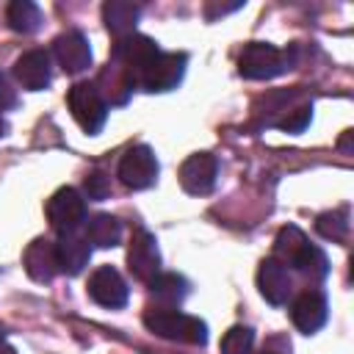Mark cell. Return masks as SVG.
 <instances>
[{
  "mask_svg": "<svg viewBox=\"0 0 354 354\" xmlns=\"http://www.w3.org/2000/svg\"><path fill=\"white\" fill-rule=\"evenodd\" d=\"M6 130H8V127H6V119L0 116V136H6Z\"/></svg>",
  "mask_w": 354,
  "mask_h": 354,
  "instance_id": "cell-28",
  "label": "cell"
},
{
  "mask_svg": "<svg viewBox=\"0 0 354 354\" xmlns=\"http://www.w3.org/2000/svg\"><path fill=\"white\" fill-rule=\"evenodd\" d=\"M254 348V332L249 326H232L221 337V354H252Z\"/></svg>",
  "mask_w": 354,
  "mask_h": 354,
  "instance_id": "cell-23",
  "label": "cell"
},
{
  "mask_svg": "<svg viewBox=\"0 0 354 354\" xmlns=\"http://www.w3.org/2000/svg\"><path fill=\"white\" fill-rule=\"evenodd\" d=\"M149 293L158 301H163V307H174L188 296V279L180 277V274H171V271H166V274L158 271L149 279Z\"/></svg>",
  "mask_w": 354,
  "mask_h": 354,
  "instance_id": "cell-19",
  "label": "cell"
},
{
  "mask_svg": "<svg viewBox=\"0 0 354 354\" xmlns=\"http://www.w3.org/2000/svg\"><path fill=\"white\" fill-rule=\"evenodd\" d=\"M141 17V8L127 3V0H111L102 6V19H105V28L116 36V39H124L130 33H136V22Z\"/></svg>",
  "mask_w": 354,
  "mask_h": 354,
  "instance_id": "cell-17",
  "label": "cell"
},
{
  "mask_svg": "<svg viewBox=\"0 0 354 354\" xmlns=\"http://www.w3.org/2000/svg\"><path fill=\"white\" fill-rule=\"evenodd\" d=\"M86 241L100 246V249H111V246H119L122 241V221L113 218L111 213H97L88 218L86 224Z\"/></svg>",
  "mask_w": 354,
  "mask_h": 354,
  "instance_id": "cell-18",
  "label": "cell"
},
{
  "mask_svg": "<svg viewBox=\"0 0 354 354\" xmlns=\"http://www.w3.org/2000/svg\"><path fill=\"white\" fill-rule=\"evenodd\" d=\"M0 354H17L14 348H0Z\"/></svg>",
  "mask_w": 354,
  "mask_h": 354,
  "instance_id": "cell-29",
  "label": "cell"
},
{
  "mask_svg": "<svg viewBox=\"0 0 354 354\" xmlns=\"http://www.w3.org/2000/svg\"><path fill=\"white\" fill-rule=\"evenodd\" d=\"M25 271L36 282H53V277L61 271L58 257H55V243H50L44 238H36L25 249Z\"/></svg>",
  "mask_w": 354,
  "mask_h": 354,
  "instance_id": "cell-16",
  "label": "cell"
},
{
  "mask_svg": "<svg viewBox=\"0 0 354 354\" xmlns=\"http://www.w3.org/2000/svg\"><path fill=\"white\" fill-rule=\"evenodd\" d=\"M86 288H88V296H91L100 307H108V310L124 307V304H127V296H130L124 277H122L113 266H100V268H94Z\"/></svg>",
  "mask_w": 354,
  "mask_h": 354,
  "instance_id": "cell-7",
  "label": "cell"
},
{
  "mask_svg": "<svg viewBox=\"0 0 354 354\" xmlns=\"http://www.w3.org/2000/svg\"><path fill=\"white\" fill-rule=\"evenodd\" d=\"M310 116H313V105H301V108H293L285 119H279V122H274V124H277L279 130H285V133H301V130L307 127Z\"/></svg>",
  "mask_w": 354,
  "mask_h": 354,
  "instance_id": "cell-25",
  "label": "cell"
},
{
  "mask_svg": "<svg viewBox=\"0 0 354 354\" xmlns=\"http://www.w3.org/2000/svg\"><path fill=\"white\" fill-rule=\"evenodd\" d=\"M315 230L326 241H343L348 232V213L346 210H326L315 218Z\"/></svg>",
  "mask_w": 354,
  "mask_h": 354,
  "instance_id": "cell-22",
  "label": "cell"
},
{
  "mask_svg": "<svg viewBox=\"0 0 354 354\" xmlns=\"http://www.w3.org/2000/svg\"><path fill=\"white\" fill-rule=\"evenodd\" d=\"M326 315H329L326 299H324L318 290H304V293H299V296L293 299V304H290V321H293V326H296L299 332H304V335L318 332V329L326 324Z\"/></svg>",
  "mask_w": 354,
  "mask_h": 354,
  "instance_id": "cell-14",
  "label": "cell"
},
{
  "mask_svg": "<svg viewBox=\"0 0 354 354\" xmlns=\"http://www.w3.org/2000/svg\"><path fill=\"white\" fill-rule=\"evenodd\" d=\"M6 19H8V28L17 33H36L41 25V11L30 0H14L6 11Z\"/></svg>",
  "mask_w": 354,
  "mask_h": 354,
  "instance_id": "cell-21",
  "label": "cell"
},
{
  "mask_svg": "<svg viewBox=\"0 0 354 354\" xmlns=\"http://www.w3.org/2000/svg\"><path fill=\"white\" fill-rule=\"evenodd\" d=\"M144 326L166 340H180L191 346H205L207 343V326L196 315H188L177 307H147L144 313Z\"/></svg>",
  "mask_w": 354,
  "mask_h": 354,
  "instance_id": "cell-1",
  "label": "cell"
},
{
  "mask_svg": "<svg viewBox=\"0 0 354 354\" xmlns=\"http://www.w3.org/2000/svg\"><path fill=\"white\" fill-rule=\"evenodd\" d=\"M263 354H279V351H263Z\"/></svg>",
  "mask_w": 354,
  "mask_h": 354,
  "instance_id": "cell-30",
  "label": "cell"
},
{
  "mask_svg": "<svg viewBox=\"0 0 354 354\" xmlns=\"http://www.w3.org/2000/svg\"><path fill=\"white\" fill-rule=\"evenodd\" d=\"M17 105V88L11 86V80L0 72V111H8Z\"/></svg>",
  "mask_w": 354,
  "mask_h": 354,
  "instance_id": "cell-27",
  "label": "cell"
},
{
  "mask_svg": "<svg viewBox=\"0 0 354 354\" xmlns=\"http://www.w3.org/2000/svg\"><path fill=\"white\" fill-rule=\"evenodd\" d=\"M158 171H160L158 158H155V152H152L147 144L130 147V149L122 155L119 169H116L119 180H122L127 188H133V191H144V188L155 185Z\"/></svg>",
  "mask_w": 354,
  "mask_h": 354,
  "instance_id": "cell-5",
  "label": "cell"
},
{
  "mask_svg": "<svg viewBox=\"0 0 354 354\" xmlns=\"http://www.w3.org/2000/svg\"><path fill=\"white\" fill-rule=\"evenodd\" d=\"M216 177H218V160L210 152H194L180 166V185L194 196L210 194L216 188Z\"/></svg>",
  "mask_w": 354,
  "mask_h": 354,
  "instance_id": "cell-9",
  "label": "cell"
},
{
  "mask_svg": "<svg viewBox=\"0 0 354 354\" xmlns=\"http://www.w3.org/2000/svg\"><path fill=\"white\" fill-rule=\"evenodd\" d=\"M310 246V241L304 238V232L299 227H282L274 238V260H279L282 266H296V260L301 257V252Z\"/></svg>",
  "mask_w": 354,
  "mask_h": 354,
  "instance_id": "cell-20",
  "label": "cell"
},
{
  "mask_svg": "<svg viewBox=\"0 0 354 354\" xmlns=\"http://www.w3.org/2000/svg\"><path fill=\"white\" fill-rule=\"evenodd\" d=\"M0 346H3V332H0Z\"/></svg>",
  "mask_w": 354,
  "mask_h": 354,
  "instance_id": "cell-31",
  "label": "cell"
},
{
  "mask_svg": "<svg viewBox=\"0 0 354 354\" xmlns=\"http://www.w3.org/2000/svg\"><path fill=\"white\" fill-rule=\"evenodd\" d=\"M66 105L72 111V119L88 133V136H97L108 119V105L100 94V88L88 80H80L69 88L66 94Z\"/></svg>",
  "mask_w": 354,
  "mask_h": 354,
  "instance_id": "cell-3",
  "label": "cell"
},
{
  "mask_svg": "<svg viewBox=\"0 0 354 354\" xmlns=\"http://www.w3.org/2000/svg\"><path fill=\"white\" fill-rule=\"evenodd\" d=\"M83 188H86L88 199H97V202H102V199H108V194H111V180H108L102 171H91V174L86 177Z\"/></svg>",
  "mask_w": 354,
  "mask_h": 354,
  "instance_id": "cell-26",
  "label": "cell"
},
{
  "mask_svg": "<svg viewBox=\"0 0 354 354\" xmlns=\"http://www.w3.org/2000/svg\"><path fill=\"white\" fill-rule=\"evenodd\" d=\"M47 218L53 224V230L64 232H75V227L86 218V199L80 196L77 188H58L50 199H47Z\"/></svg>",
  "mask_w": 354,
  "mask_h": 354,
  "instance_id": "cell-6",
  "label": "cell"
},
{
  "mask_svg": "<svg viewBox=\"0 0 354 354\" xmlns=\"http://www.w3.org/2000/svg\"><path fill=\"white\" fill-rule=\"evenodd\" d=\"M160 50H158V44L149 39V36H141V33H130V36H124V39H116V44H113V64L127 75V80H130V86H133V77L138 75V69L149 61V58H155Z\"/></svg>",
  "mask_w": 354,
  "mask_h": 354,
  "instance_id": "cell-8",
  "label": "cell"
},
{
  "mask_svg": "<svg viewBox=\"0 0 354 354\" xmlns=\"http://www.w3.org/2000/svg\"><path fill=\"white\" fill-rule=\"evenodd\" d=\"M14 77L22 88L28 91H41L50 86L53 80V66H50V55L44 50H28L17 58L14 64Z\"/></svg>",
  "mask_w": 354,
  "mask_h": 354,
  "instance_id": "cell-12",
  "label": "cell"
},
{
  "mask_svg": "<svg viewBox=\"0 0 354 354\" xmlns=\"http://www.w3.org/2000/svg\"><path fill=\"white\" fill-rule=\"evenodd\" d=\"M55 257H58V268L69 277L80 274L86 266H88V257H91V246L86 238H80L77 232H64L58 235L55 241Z\"/></svg>",
  "mask_w": 354,
  "mask_h": 354,
  "instance_id": "cell-15",
  "label": "cell"
},
{
  "mask_svg": "<svg viewBox=\"0 0 354 354\" xmlns=\"http://www.w3.org/2000/svg\"><path fill=\"white\" fill-rule=\"evenodd\" d=\"M296 268L304 274V277H310V279H324L326 274H329V263H326V254L318 249V246H307L304 252H301V257L296 260Z\"/></svg>",
  "mask_w": 354,
  "mask_h": 354,
  "instance_id": "cell-24",
  "label": "cell"
},
{
  "mask_svg": "<svg viewBox=\"0 0 354 354\" xmlns=\"http://www.w3.org/2000/svg\"><path fill=\"white\" fill-rule=\"evenodd\" d=\"M257 288L263 293V299L274 307L285 304L290 290H293V279H290V271L288 266H282L279 260L268 257L260 263V271H257Z\"/></svg>",
  "mask_w": 354,
  "mask_h": 354,
  "instance_id": "cell-13",
  "label": "cell"
},
{
  "mask_svg": "<svg viewBox=\"0 0 354 354\" xmlns=\"http://www.w3.org/2000/svg\"><path fill=\"white\" fill-rule=\"evenodd\" d=\"M185 53H158L138 69L133 83L144 91H171L185 75Z\"/></svg>",
  "mask_w": 354,
  "mask_h": 354,
  "instance_id": "cell-4",
  "label": "cell"
},
{
  "mask_svg": "<svg viewBox=\"0 0 354 354\" xmlns=\"http://www.w3.org/2000/svg\"><path fill=\"white\" fill-rule=\"evenodd\" d=\"M293 55L288 50H279L268 41H249L238 58V72L246 80H268L290 69Z\"/></svg>",
  "mask_w": 354,
  "mask_h": 354,
  "instance_id": "cell-2",
  "label": "cell"
},
{
  "mask_svg": "<svg viewBox=\"0 0 354 354\" xmlns=\"http://www.w3.org/2000/svg\"><path fill=\"white\" fill-rule=\"evenodd\" d=\"M53 53H55L61 69L69 72V75H77V72L91 66V47H88V39L80 30L61 33L53 44Z\"/></svg>",
  "mask_w": 354,
  "mask_h": 354,
  "instance_id": "cell-11",
  "label": "cell"
},
{
  "mask_svg": "<svg viewBox=\"0 0 354 354\" xmlns=\"http://www.w3.org/2000/svg\"><path fill=\"white\" fill-rule=\"evenodd\" d=\"M127 268L136 279L141 282H149L158 271H160V252H158V243L155 238L147 232V230H136L133 238H130V246H127Z\"/></svg>",
  "mask_w": 354,
  "mask_h": 354,
  "instance_id": "cell-10",
  "label": "cell"
}]
</instances>
